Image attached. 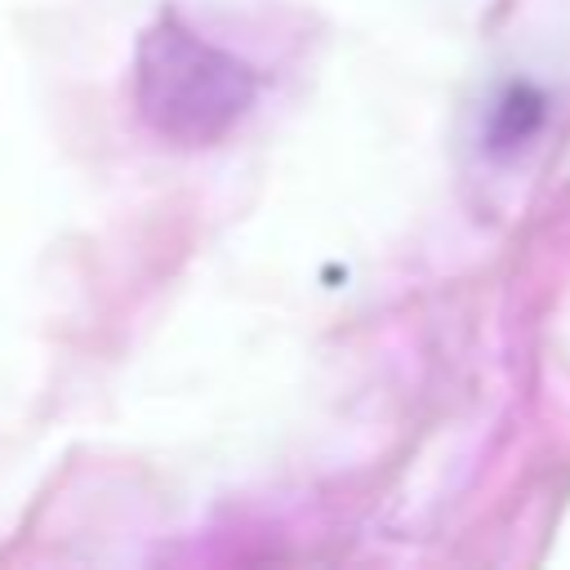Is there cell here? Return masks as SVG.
<instances>
[{
	"label": "cell",
	"instance_id": "6da1fadb",
	"mask_svg": "<svg viewBox=\"0 0 570 570\" xmlns=\"http://www.w3.org/2000/svg\"><path fill=\"white\" fill-rule=\"evenodd\" d=\"M258 76L245 58L209 45L178 18H156L134 49V107L174 147L223 142L254 107Z\"/></svg>",
	"mask_w": 570,
	"mask_h": 570
},
{
	"label": "cell",
	"instance_id": "7a4b0ae2",
	"mask_svg": "<svg viewBox=\"0 0 570 570\" xmlns=\"http://www.w3.org/2000/svg\"><path fill=\"white\" fill-rule=\"evenodd\" d=\"M539 125H543V94L530 89V85H508V94L499 98V107L490 116V147L494 151H512Z\"/></svg>",
	"mask_w": 570,
	"mask_h": 570
}]
</instances>
